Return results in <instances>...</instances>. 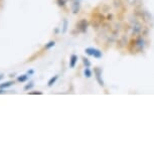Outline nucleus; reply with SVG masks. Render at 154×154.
<instances>
[{"instance_id":"nucleus-1","label":"nucleus","mask_w":154,"mask_h":154,"mask_svg":"<svg viewBox=\"0 0 154 154\" xmlns=\"http://www.w3.org/2000/svg\"><path fill=\"white\" fill-rule=\"evenodd\" d=\"M85 51L87 54H89V56H91V57H94L96 59H101L102 56H103V54H102V51L100 49H97L95 48H87L85 49Z\"/></svg>"},{"instance_id":"nucleus-2","label":"nucleus","mask_w":154,"mask_h":154,"mask_svg":"<svg viewBox=\"0 0 154 154\" xmlns=\"http://www.w3.org/2000/svg\"><path fill=\"white\" fill-rule=\"evenodd\" d=\"M75 28H77L78 30H80L81 32L85 33L87 29H88V26H89V22L87 19H81L79 22L77 23V25H75Z\"/></svg>"},{"instance_id":"nucleus-3","label":"nucleus","mask_w":154,"mask_h":154,"mask_svg":"<svg viewBox=\"0 0 154 154\" xmlns=\"http://www.w3.org/2000/svg\"><path fill=\"white\" fill-rule=\"evenodd\" d=\"M132 45L135 46V51H137V53L143 51V46H144V39L142 37H138L135 40H132Z\"/></svg>"},{"instance_id":"nucleus-4","label":"nucleus","mask_w":154,"mask_h":154,"mask_svg":"<svg viewBox=\"0 0 154 154\" xmlns=\"http://www.w3.org/2000/svg\"><path fill=\"white\" fill-rule=\"evenodd\" d=\"M94 74L96 77V80H97L98 84L101 87H104V81L102 79V69L100 68H95L94 69Z\"/></svg>"},{"instance_id":"nucleus-5","label":"nucleus","mask_w":154,"mask_h":154,"mask_svg":"<svg viewBox=\"0 0 154 154\" xmlns=\"http://www.w3.org/2000/svg\"><path fill=\"white\" fill-rule=\"evenodd\" d=\"M78 56H75V54H72L71 57H69V68L74 69L75 65H77L78 63Z\"/></svg>"},{"instance_id":"nucleus-6","label":"nucleus","mask_w":154,"mask_h":154,"mask_svg":"<svg viewBox=\"0 0 154 154\" xmlns=\"http://www.w3.org/2000/svg\"><path fill=\"white\" fill-rule=\"evenodd\" d=\"M72 13H75V14L79 13V11H80V2L79 1H75L72 3Z\"/></svg>"},{"instance_id":"nucleus-7","label":"nucleus","mask_w":154,"mask_h":154,"mask_svg":"<svg viewBox=\"0 0 154 154\" xmlns=\"http://www.w3.org/2000/svg\"><path fill=\"white\" fill-rule=\"evenodd\" d=\"M14 84L13 81H8V82H5V83H2V84H0V89H7V88H9V87H11Z\"/></svg>"},{"instance_id":"nucleus-8","label":"nucleus","mask_w":154,"mask_h":154,"mask_svg":"<svg viewBox=\"0 0 154 154\" xmlns=\"http://www.w3.org/2000/svg\"><path fill=\"white\" fill-rule=\"evenodd\" d=\"M27 80H28V75H21L17 78V81H18L19 83H24V82H26Z\"/></svg>"},{"instance_id":"nucleus-9","label":"nucleus","mask_w":154,"mask_h":154,"mask_svg":"<svg viewBox=\"0 0 154 154\" xmlns=\"http://www.w3.org/2000/svg\"><path fill=\"white\" fill-rule=\"evenodd\" d=\"M57 79H59V75H54V77L51 78V79L48 81V87H51V86L54 85V83L57 82Z\"/></svg>"},{"instance_id":"nucleus-10","label":"nucleus","mask_w":154,"mask_h":154,"mask_svg":"<svg viewBox=\"0 0 154 154\" xmlns=\"http://www.w3.org/2000/svg\"><path fill=\"white\" fill-rule=\"evenodd\" d=\"M54 45H56V42H54V40H51V42H48L45 45V49H49V48H54Z\"/></svg>"},{"instance_id":"nucleus-11","label":"nucleus","mask_w":154,"mask_h":154,"mask_svg":"<svg viewBox=\"0 0 154 154\" xmlns=\"http://www.w3.org/2000/svg\"><path fill=\"white\" fill-rule=\"evenodd\" d=\"M84 75H85L86 78H91L92 77V71L89 68H86L85 71H84Z\"/></svg>"},{"instance_id":"nucleus-12","label":"nucleus","mask_w":154,"mask_h":154,"mask_svg":"<svg viewBox=\"0 0 154 154\" xmlns=\"http://www.w3.org/2000/svg\"><path fill=\"white\" fill-rule=\"evenodd\" d=\"M83 63H84V65H85L86 68H90V66H91V62H90L87 57H83Z\"/></svg>"},{"instance_id":"nucleus-13","label":"nucleus","mask_w":154,"mask_h":154,"mask_svg":"<svg viewBox=\"0 0 154 154\" xmlns=\"http://www.w3.org/2000/svg\"><path fill=\"white\" fill-rule=\"evenodd\" d=\"M33 86H34V84L31 82V83H29V84H27V85H25L24 86V88H23V90L24 91H28V90H30V89H32L33 88Z\"/></svg>"},{"instance_id":"nucleus-14","label":"nucleus","mask_w":154,"mask_h":154,"mask_svg":"<svg viewBox=\"0 0 154 154\" xmlns=\"http://www.w3.org/2000/svg\"><path fill=\"white\" fill-rule=\"evenodd\" d=\"M57 3L59 6H65L68 3V0H57Z\"/></svg>"},{"instance_id":"nucleus-15","label":"nucleus","mask_w":154,"mask_h":154,"mask_svg":"<svg viewBox=\"0 0 154 154\" xmlns=\"http://www.w3.org/2000/svg\"><path fill=\"white\" fill-rule=\"evenodd\" d=\"M66 28H68V20L65 19L63 20V33L66 31Z\"/></svg>"},{"instance_id":"nucleus-16","label":"nucleus","mask_w":154,"mask_h":154,"mask_svg":"<svg viewBox=\"0 0 154 154\" xmlns=\"http://www.w3.org/2000/svg\"><path fill=\"white\" fill-rule=\"evenodd\" d=\"M29 94H31V95H42V92L35 91V92H30Z\"/></svg>"},{"instance_id":"nucleus-17","label":"nucleus","mask_w":154,"mask_h":154,"mask_svg":"<svg viewBox=\"0 0 154 154\" xmlns=\"http://www.w3.org/2000/svg\"><path fill=\"white\" fill-rule=\"evenodd\" d=\"M33 74H34V71H33V69H28V71H27V75H33Z\"/></svg>"},{"instance_id":"nucleus-18","label":"nucleus","mask_w":154,"mask_h":154,"mask_svg":"<svg viewBox=\"0 0 154 154\" xmlns=\"http://www.w3.org/2000/svg\"><path fill=\"white\" fill-rule=\"evenodd\" d=\"M3 78H4V75H0V81L3 79Z\"/></svg>"}]
</instances>
